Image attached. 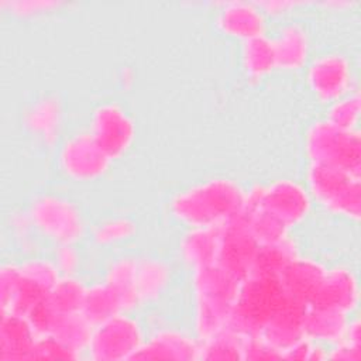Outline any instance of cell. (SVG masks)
I'll return each mask as SVG.
<instances>
[{
    "instance_id": "cell-1",
    "label": "cell",
    "mask_w": 361,
    "mask_h": 361,
    "mask_svg": "<svg viewBox=\"0 0 361 361\" xmlns=\"http://www.w3.org/2000/svg\"><path fill=\"white\" fill-rule=\"evenodd\" d=\"M245 190L234 180L216 178L179 192L171 202L173 216L192 227H220L244 212Z\"/></svg>"
},
{
    "instance_id": "cell-2",
    "label": "cell",
    "mask_w": 361,
    "mask_h": 361,
    "mask_svg": "<svg viewBox=\"0 0 361 361\" xmlns=\"http://www.w3.org/2000/svg\"><path fill=\"white\" fill-rule=\"evenodd\" d=\"M288 295L279 275L251 272L240 281L227 329L243 337L259 336L265 324L282 309Z\"/></svg>"
},
{
    "instance_id": "cell-3",
    "label": "cell",
    "mask_w": 361,
    "mask_h": 361,
    "mask_svg": "<svg viewBox=\"0 0 361 361\" xmlns=\"http://www.w3.org/2000/svg\"><path fill=\"white\" fill-rule=\"evenodd\" d=\"M240 281L216 262L193 269L196 295L195 326L200 341L226 329L230 319Z\"/></svg>"
},
{
    "instance_id": "cell-4",
    "label": "cell",
    "mask_w": 361,
    "mask_h": 361,
    "mask_svg": "<svg viewBox=\"0 0 361 361\" xmlns=\"http://www.w3.org/2000/svg\"><path fill=\"white\" fill-rule=\"evenodd\" d=\"M306 154L313 164H323L361 176V135L343 130L327 120L313 123L305 140Z\"/></svg>"
},
{
    "instance_id": "cell-5",
    "label": "cell",
    "mask_w": 361,
    "mask_h": 361,
    "mask_svg": "<svg viewBox=\"0 0 361 361\" xmlns=\"http://www.w3.org/2000/svg\"><path fill=\"white\" fill-rule=\"evenodd\" d=\"M307 185L310 195L327 210L358 221L361 214V176L334 166L310 162Z\"/></svg>"
},
{
    "instance_id": "cell-6",
    "label": "cell",
    "mask_w": 361,
    "mask_h": 361,
    "mask_svg": "<svg viewBox=\"0 0 361 361\" xmlns=\"http://www.w3.org/2000/svg\"><path fill=\"white\" fill-rule=\"evenodd\" d=\"M34 226L59 245H73L83 235V220L78 207L62 197L44 195L30 207Z\"/></svg>"
},
{
    "instance_id": "cell-7",
    "label": "cell",
    "mask_w": 361,
    "mask_h": 361,
    "mask_svg": "<svg viewBox=\"0 0 361 361\" xmlns=\"http://www.w3.org/2000/svg\"><path fill=\"white\" fill-rule=\"evenodd\" d=\"M142 343L138 322L121 312L94 327L87 353L94 361L130 360Z\"/></svg>"
},
{
    "instance_id": "cell-8",
    "label": "cell",
    "mask_w": 361,
    "mask_h": 361,
    "mask_svg": "<svg viewBox=\"0 0 361 361\" xmlns=\"http://www.w3.org/2000/svg\"><path fill=\"white\" fill-rule=\"evenodd\" d=\"M258 241L251 234L244 216H238L219 227L216 264L243 281L252 272Z\"/></svg>"
},
{
    "instance_id": "cell-9",
    "label": "cell",
    "mask_w": 361,
    "mask_h": 361,
    "mask_svg": "<svg viewBox=\"0 0 361 361\" xmlns=\"http://www.w3.org/2000/svg\"><path fill=\"white\" fill-rule=\"evenodd\" d=\"M111 159L90 133H79L66 140L59 154V165L66 176L78 182L94 180L106 173Z\"/></svg>"
},
{
    "instance_id": "cell-10",
    "label": "cell",
    "mask_w": 361,
    "mask_h": 361,
    "mask_svg": "<svg viewBox=\"0 0 361 361\" xmlns=\"http://www.w3.org/2000/svg\"><path fill=\"white\" fill-rule=\"evenodd\" d=\"M90 134L107 157L116 159L126 154L133 144L135 128L130 116L120 106L107 103L94 110Z\"/></svg>"
},
{
    "instance_id": "cell-11",
    "label": "cell",
    "mask_w": 361,
    "mask_h": 361,
    "mask_svg": "<svg viewBox=\"0 0 361 361\" xmlns=\"http://www.w3.org/2000/svg\"><path fill=\"white\" fill-rule=\"evenodd\" d=\"M307 82L320 100L336 102L351 89V63L340 54L322 55L310 63Z\"/></svg>"
},
{
    "instance_id": "cell-12",
    "label": "cell",
    "mask_w": 361,
    "mask_h": 361,
    "mask_svg": "<svg viewBox=\"0 0 361 361\" xmlns=\"http://www.w3.org/2000/svg\"><path fill=\"white\" fill-rule=\"evenodd\" d=\"M289 228L302 223L310 212V193L298 182L278 179L264 188L262 206Z\"/></svg>"
},
{
    "instance_id": "cell-13",
    "label": "cell",
    "mask_w": 361,
    "mask_h": 361,
    "mask_svg": "<svg viewBox=\"0 0 361 361\" xmlns=\"http://www.w3.org/2000/svg\"><path fill=\"white\" fill-rule=\"evenodd\" d=\"M360 288L354 272L344 267L326 271V275L307 306L324 307L350 314L358 305Z\"/></svg>"
},
{
    "instance_id": "cell-14",
    "label": "cell",
    "mask_w": 361,
    "mask_h": 361,
    "mask_svg": "<svg viewBox=\"0 0 361 361\" xmlns=\"http://www.w3.org/2000/svg\"><path fill=\"white\" fill-rule=\"evenodd\" d=\"M130 360H200V344L188 334L176 330H159L154 333Z\"/></svg>"
},
{
    "instance_id": "cell-15",
    "label": "cell",
    "mask_w": 361,
    "mask_h": 361,
    "mask_svg": "<svg viewBox=\"0 0 361 361\" xmlns=\"http://www.w3.org/2000/svg\"><path fill=\"white\" fill-rule=\"evenodd\" d=\"M326 268L313 258L296 257L279 274L285 293L300 303L309 305L314 298L324 275Z\"/></svg>"
},
{
    "instance_id": "cell-16",
    "label": "cell",
    "mask_w": 361,
    "mask_h": 361,
    "mask_svg": "<svg viewBox=\"0 0 361 361\" xmlns=\"http://www.w3.org/2000/svg\"><path fill=\"white\" fill-rule=\"evenodd\" d=\"M307 305L288 296L282 309L265 324L259 336L281 354L292 344L303 338V317Z\"/></svg>"
},
{
    "instance_id": "cell-17",
    "label": "cell",
    "mask_w": 361,
    "mask_h": 361,
    "mask_svg": "<svg viewBox=\"0 0 361 361\" xmlns=\"http://www.w3.org/2000/svg\"><path fill=\"white\" fill-rule=\"evenodd\" d=\"M37 334L25 316L14 312H1L0 319V360L25 361L31 353Z\"/></svg>"
},
{
    "instance_id": "cell-18",
    "label": "cell",
    "mask_w": 361,
    "mask_h": 361,
    "mask_svg": "<svg viewBox=\"0 0 361 361\" xmlns=\"http://www.w3.org/2000/svg\"><path fill=\"white\" fill-rule=\"evenodd\" d=\"M216 24L226 35L248 41L264 35L265 20L261 8L255 3L230 1L220 10Z\"/></svg>"
},
{
    "instance_id": "cell-19",
    "label": "cell",
    "mask_w": 361,
    "mask_h": 361,
    "mask_svg": "<svg viewBox=\"0 0 361 361\" xmlns=\"http://www.w3.org/2000/svg\"><path fill=\"white\" fill-rule=\"evenodd\" d=\"M348 314L324 307L307 306L303 317V336L316 343L336 344L343 340Z\"/></svg>"
},
{
    "instance_id": "cell-20",
    "label": "cell",
    "mask_w": 361,
    "mask_h": 361,
    "mask_svg": "<svg viewBox=\"0 0 361 361\" xmlns=\"http://www.w3.org/2000/svg\"><path fill=\"white\" fill-rule=\"evenodd\" d=\"M274 41L276 68L285 71L300 69L309 55V39L306 31L298 25L290 24L281 30L278 38Z\"/></svg>"
},
{
    "instance_id": "cell-21",
    "label": "cell",
    "mask_w": 361,
    "mask_h": 361,
    "mask_svg": "<svg viewBox=\"0 0 361 361\" xmlns=\"http://www.w3.org/2000/svg\"><path fill=\"white\" fill-rule=\"evenodd\" d=\"M219 227H192L180 241L183 259L195 268L216 261Z\"/></svg>"
},
{
    "instance_id": "cell-22",
    "label": "cell",
    "mask_w": 361,
    "mask_h": 361,
    "mask_svg": "<svg viewBox=\"0 0 361 361\" xmlns=\"http://www.w3.org/2000/svg\"><path fill=\"white\" fill-rule=\"evenodd\" d=\"M104 283L117 296L123 312L133 310L141 303L135 285V259L120 258L114 261L107 269Z\"/></svg>"
},
{
    "instance_id": "cell-23",
    "label": "cell",
    "mask_w": 361,
    "mask_h": 361,
    "mask_svg": "<svg viewBox=\"0 0 361 361\" xmlns=\"http://www.w3.org/2000/svg\"><path fill=\"white\" fill-rule=\"evenodd\" d=\"M168 282L169 268L162 261L152 258L135 261V285L141 303L157 299Z\"/></svg>"
},
{
    "instance_id": "cell-24",
    "label": "cell",
    "mask_w": 361,
    "mask_h": 361,
    "mask_svg": "<svg viewBox=\"0 0 361 361\" xmlns=\"http://www.w3.org/2000/svg\"><path fill=\"white\" fill-rule=\"evenodd\" d=\"M93 330L94 326L82 313H59L49 334L72 350L82 353L87 350Z\"/></svg>"
},
{
    "instance_id": "cell-25",
    "label": "cell",
    "mask_w": 361,
    "mask_h": 361,
    "mask_svg": "<svg viewBox=\"0 0 361 361\" xmlns=\"http://www.w3.org/2000/svg\"><path fill=\"white\" fill-rule=\"evenodd\" d=\"M121 312L123 309L117 296L104 282L87 288L80 313L94 327Z\"/></svg>"
},
{
    "instance_id": "cell-26",
    "label": "cell",
    "mask_w": 361,
    "mask_h": 361,
    "mask_svg": "<svg viewBox=\"0 0 361 361\" xmlns=\"http://www.w3.org/2000/svg\"><path fill=\"white\" fill-rule=\"evenodd\" d=\"M243 65L247 75L254 79L271 73L276 68L274 41L265 35L244 41Z\"/></svg>"
},
{
    "instance_id": "cell-27",
    "label": "cell",
    "mask_w": 361,
    "mask_h": 361,
    "mask_svg": "<svg viewBox=\"0 0 361 361\" xmlns=\"http://www.w3.org/2000/svg\"><path fill=\"white\" fill-rule=\"evenodd\" d=\"M296 257H299L298 247L295 241L289 238V235L278 243L259 245L255 255L252 272L279 275L285 269V267Z\"/></svg>"
},
{
    "instance_id": "cell-28",
    "label": "cell",
    "mask_w": 361,
    "mask_h": 361,
    "mask_svg": "<svg viewBox=\"0 0 361 361\" xmlns=\"http://www.w3.org/2000/svg\"><path fill=\"white\" fill-rule=\"evenodd\" d=\"M243 336L230 329H223L217 334L203 340L200 344V360L209 361H241L243 360Z\"/></svg>"
},
{
    "instance_id": "cell-29",
    "label": "cell",
    "mask_w": 361,
    "mask_h": 361,
    "mask_svg": "<svg viewBox=\"0 0 361 361\" xmlns=\"http://www.w3.org/2000/svg\"><path fill=\"white\" fill-rule=\"evenodd\" d=\"M87 288L72 275H63L51 288L48 299L61 314L80 313Z\"/></svg>"
},
{
    "instance_id": "cell-30",
    "label": "cell",
    "mask_w": 361,
    "mask_h": 361,
    "mask_svg": "<svg viewBox=\"0 0 361 361\" xmlns=\"http://www.w3.org/2000/svg\"><path fill=\"white\" fill-rule=\"evenodd\" d=\"M243 216L251 234L255 237L259 245L278 243L288 237L289 227L264 207L243 213Z\"/></svg>"
},
{
    "instance_id": "cell-31",
    "label": "cell",
    "mask_w": 361,
    "mask_h": 361,
    "mask_svg": "<svg viewBox=\"0 0 361 361\" xmlns=\"http://www.w3.org/2000/svg\"><path fill=\"white\" fill-rule=\"evenodd\" d=\"M61 110L55 99H44L34 104L27 114V126L45 140H52L59 126Z\"/></svg>"
},
{
    "instance_id": "cell-32",
    "label": "cell",
    "mask_w": 361,
    "mask_h": 361,
    "mask_svg": "<svg viewBox=\"0 0 361 361\" xmlns=\"http://www.w3.org/2000/svg\"><path fill=\"white\" fill-rule=\"evenodd\" d=\"M361 113V97L355 93H348L336 100L327 113V121L343 130H355Z\"/></svg>"
},
{
    "instance_id": "cell-33",
    "label": "cell",
    "mask_w": 361,
    "mask_h": 361,
    "mask_svg": "<svg viewBox=\"0 0 361 361\" xmlns=\"http://www.w3.org/2000/svg\"><path fill=\"white\" fill-rule=\"evenodd\" d=\"M48 293H49L48 289H45L39 283L23 275L7 310L21 316H27L32 307H35L38 303H41L48 298ZM1 312H6V310H1Z\"/></svg>"
},
{
    "instance_id": "cell-34",
    "label": "cell",
    "mask_w": 361,
    "mask_h": 361,
    "mask_svg": "<svg viewBox=\"0 0 361 361\" xmlns=\"http://www.w3.org/2000/svg\"><path fill=\"white\" fill-rule=\"evenodd\" d=\"M80 358V353L72 350L58 338H55L51 334L38 336L32 353L31 360H78Z\"/></svg>"
},
{
    "instance_id": "cell-35",
    "label": "cell",
    "mask_w": 361,
    "mask_h": 361,
    "mask_svg": "<svg viewBox=\"0 0 361 361\" xmlns=\"http://www.w3.org/2000/svg\"><path fill=\"white\" fill-rule=\"evenodd\" d=\"M21 272L25 278L39 283L45 289L51 290V288L58 282L61 278V271L58 265L52 261L44 258H31L20 265Z\"/></svg>"
},
{
    "instance_id": "cell-36",
    "label": "cell",
    "mask_w": 361,
    "mask_h": 361,
    "mask_svg": "<svg viewBox=\"0 0 361 361\" xmlns=\"http://www.w3.org/2000/svg\"><path fill=\"white\" fill-rule=\"evenodd\" d=\"M135 233V224L128 219H113L100 224L94 231V240L99 244L117 243L130 238Z\"/></svg>"
},
{
    "instance_id": "cell-37",
    "label": "cell",
    "mask_w": 361,
    "mask_h": 361,
    "mask_svg": "<svg viewBox=\"0 0 361 361\" xmlns=\"http://www.w3.org/2000/svg\"><path fill=\"white\" fill-rule=\"evenodd\" d=\"M58 314L59 313L54 309L49 299L47 298L45 300L38 303L35 307H32L25 317L32 326L37 336H45L51 333Z\"/></svg>"
},
{
    "instance_id": "cell-38",
    "label": "cell",
    "mask_w": 361,
    "mask_h": 361,
    "mask_svg": "<svg viewBox=\"0 0 361 361\" xmlns=\"http://www.w3.org/2000/svg\"><path fill=\"white\" fill-rule=\"evenodd\" d=\"M21 268L16 264H4L0 268V307L7 310L21 281Z\"/></svg>"
},
{
    "instance_id": "cell-39",
    "label": "cell",
    "mask_w": 361,
    "mask_h": 361,
    "mask_svg": "<svg viewBox=\"0 0 361 361\" xmlns=\"http://www.w3.org/2000/svg\"><path fill=\"white\" fill-rule=\"evenodd\" d=\"M243 360H282V354L269 343H267L261 336H251L244 338Z\"/></svg>"
},
{
    "instance_id": "cell-40",
    "label": "cell",
    "mask_w": 361,
    "mask_h": 361,
    "mask_svg": "<svg viewBox=\"0 0 361 361\" xmlns=\"http://www.w3.org/2000/svg\"><path fill=\"white\" fill-rule=\"evenodd\" d=\"M330 360H343V361H360L361 360V344L351 343L345 338L334 344L333 350L327 353Z\"/></svg>"
},
{
    "instance_id": "cell-41",
    "label": "cell",
    "mask_w": 361,
    "mask_h": 361,
    "mask_svg": "<svg viewBox=\"0 0 361 361\" xmlns=\"http://www.w3.org/2000/svg\"><path fill=\"white\" fill-rule=\"evenodd\" d=\"M78 262H79V258L73 245H59L56 251L55 264L58 265L61 272H63L65 275H71L76 269Z\"/></svg>"
},
{
    "instance_id": "cell-42",
    "label": "cell",
    "mask_w": 361,
    "mask_h": 361,
    "mask_svg": "<svg viewBox=\"0 0 361 361\" xmlns=\"http://www.w3.org/2000/svg\"><path fill=\"white\" fill-rule=\"evenodd\" d=\"M58 3L55 1H41V0H25V1H11L10 7L14 10V13L18 14H34L41 11H48L54 7H56Z\"/></svg>"
},
{
    "instance_id": "cell-43",
    "label": "cell",
    "mask_w": 361,
    "mask_h": 361,
    "mask_svg": "<svg viewBox=\"0 0 361 361\" xmlns=\"http://www.w3.org/2000/svg\"><path fill=\"white\" fill-rule=\"evenodd\" d=\"M312 345H313V341L303 337L282 353V360H299V361L307 360L309 361Z\"/></svg>"
},
{
    "instance_id": "cell-44",
    "label": "cell",
    "mask_w": 361,
    "mask_h": 361,
    "mask_svg": "<svg viewBox=\"0 0 361 361\" xmlns=\"http://www.w3.org/2000/svg\"><path fill=\"white\" fill-rule=\"evenodd\" d=\"M296 4H299L298 1H281V0H275V1H261V3H257V6L262 10H265L267 13H271V14H282V13H286L289 8L295 7Z\"/></svg>"
},
{
    "instance_id": "cell-45",
    "label": "cell",
    "mask_w": 361,
    "mask_h": 361,
    "mask_svg": "<svg viewBox=\"0 0 361 361\" xmlns=\"http://www.w3.org/2000/svg\"><path fill=\"white\" fill-rule=\"evenodd\" d=\"M320 360H327V353L324 351V348L320 344H314L312 345V351L309 355V361H320Z\"/></svg>"
}]
</instances>
